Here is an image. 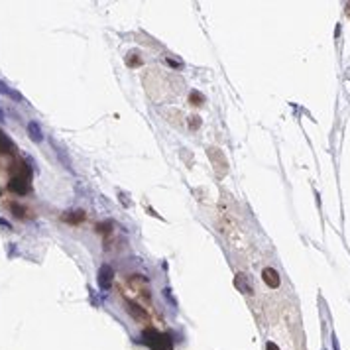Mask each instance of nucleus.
<instances>
[{"label": "nucleus", "mask_w": 350, "mask_h": 350, "mask_svg": "<svg viewBox=\"0 0 350 350\" xmlns=\"http://www.w3.org/2000/svg\"><path fill=\"white\" fill-rule=\"evenodd\" d=\"M63 221H67V222H71V224L83 222V221H85V213H83V211H69L67 215H63Z\"/></svg>", "instance_id": "8"}, {"label": "nucleus", "mask_w": 350, "mask_h": 350, "mask_svg": "<svg viewBox=\"0 0 350 350\" xmlns=\"http://www.w3.org/2000/svg\"><path fill=\"white\" fill-rule=\"evenodd\" d=\"M112 268L111 266H103L101 268V272H98V283H101V287L103 289H109L111 287V283H112Z\"/></svg>", "instance_id": "5"}, {"label": "nucleus", "mask_w": 350, "mask_h": 350, "mask_svg": "<svg viewBox=\"0 0 350 350\" xmlns=\"http://www.w3.org/2000/svg\"><path fill=\"white\" fill-rule=\"evenodd\" d=\"M189 101H191V105H195V107H201V105H203V101H205V98H203V94H201V92L193 91V92L189 94Z\"/></svg>", "instance_id": "11"}, {"label": "nucleus", "mask_w": 350, "mask_h": 350, "mask_svg": "<svg viewBox=\"0 0 350 350\" xmlns=\"http://www.w3.org/2000/svg\"><path fill=\"white\" fill-rule=\"evenodd\" d=\"M189 126H191L193 130H197L199 126H201V118H199V116H191V118H189Z\"/></svg>", "instance_id": "13"}, {"label": "nucleus", "mask_w": 350, "mask_h": 350, "mask_svg": "<svg viewBox=\"0 0 350 350\" xmlns=\"http://www.w3.org/2000/svg\"><path fill=\"white\" fill-rule=\"evenodd\" d=\"M8 189L18 193V195H26L30 191V169L24 164H20V169H16V173L12 175Z\"/></svg>", "instance_id": "2"}, {"label": "nucleus", "mask_w": 350, "mask_h": 350, "mask_svg": "<svg viewBox=\"0 0 350 350\" xmlns=\"http://www.w3.org/2000/svg\"><path fill=\"white\" fill-rule=\"evenodd\" d=\"M236 285H240V287L244 289V293H250V287L246 285V281H244V277H242V276H238V277H236Z\"/></svg>", "instance_id": "14"}, {"label": "nucleus", "mask_w": 350, "mask_h": 350, "mask_svg": "<svg viewBox=\"0 0 350 350\" xmlns=\"http://www.w3.org/2000/svg\"><path fill=\"white\" fill-rule=\"evenodd\" d=\"M126 311L138 321V323H142V325H146L149 319H147V313L144 311V307H140L138 303H132V301H126Z\"/></svg>", "instance_id": "4"}, {"label": "nucleus", "mask_w": 350, "mask_h": 350, "mask_svg": "<svg viewBox=\"0 0 350 350\" xmlns=\"http://www.w3.org/2000/svg\"><path fill=\"white\" fill-rule=\"evenodd\" d=\"M28 132H30V138L34 140V142H41V130H39V126L36 124V122H30L28 124Z\"/></svg>", "instance_id": "10"}, {"label": "nucleus", "mask_w": 350, "mask_h": 350, "mask_svg": "<svg viewBox=\"0 0 350 350\" xmlns=\"http://www.w3.org/2000/svg\"><path fill=\"white\" fill-rule=\"evenodd\" d=\"M266 350H279V348H277L276 342H268V344H266Z\"/></svg>", "instance_id": "15"}, {"label": "nucleus", "mask_w": 350, "mask_h": 350, "mask_svg": "<svg viewBox=\"0 0 350 350\" xmlns=\"http://www.w3.org/2000/svg\"><path fill=\"white\" fill-rule=\"evenodd\" d=\"M142 340L152 350H171V338L156 329H146L142 334Z\"/></svg>", "instance_id": "1"}, {"label": "nucleus", "mask_w": 350, "mask_h": 350, "mask_svg": "<svg viewBox=\"0 0 350 350\" xmlns=\"http://www.w3.org/2000/svg\"><path fill=\"white\" fill-rule=\"evenodd\" d=\"M14 152V146H12V142L0 132V154H12Z\"/></svg>", "instance_id": "9"}, {"label": "nucleus", "mask_w": 350, "mask_h": 350, "mask_svg": "<svg viewBox=\"0 0 350 350\" xmlns=\"http://www.w3.org/2000/svg\"><path fill=\"white\" fill-rule=\"evenodd\" d=\"M130 285L140 293V295H146V297H149V289H147V283L144 281V277L142 276H132L130 277Z\"/></svg>", "instance_id": "7"}, {"label": "nucleus", "mask_w": 350, "mask_h": 350, "mask_svg": "<svg viewBox=\"0 0 350 350\" xmlns=\"http://www.w3.org/2000/svg\"><path fill=\"white\" fill-rule=\"evenodd\" d=\"M262 277H264V281H266L272 289L279 287V276H277V272H276L274 268H266V270L262 272Z\"/></svg>", "instance_id": "6"}, {"label": "nucleus", "mask_w": 350, "mask_h": 350, "mask_svg": "<svg viewBox=\"0 0 350 350\" xmlns=\"http://www.w3.org/2000/svg\"><path fill=\"white\" fill-rule=\"evenodd\" d=\"M209 156H211V162H213L217 173H219V175H224V173L228 171V167H226V160H224L222 152H221L219 147H209Z\"/></svg>", "instance_id": "3"}, {"label": "nucleus", "mask_w": 350, "mask_h": 350, "mask_svg": "<svg viewBox=\"0 0 350 350\" xmlns=\"http://www.w3.org/2000/svg\"><path fill=\"white\" fill-rule=\"evenodd\" d=\"M140 61H142V59L138 57V52H132L130 57H126V63L132 65V67H134V65H140Z\"/></svg>", "instance_id": "12"}]
</instances>
